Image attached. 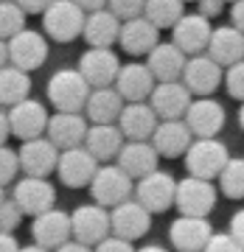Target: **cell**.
<instances>
[{"instance_id": "34", "label": "cell", "mask_w": 244, "mask_h": 252, "mask_svg": "<svg viewBox=\"0 0 244 252\" xmlns=\"http://www.w3.org/2000/svg\"><path fill=\"white\" fill-rule=\"evenodd\" d=\"M219 190L227 199H244V157H230L225 171L219 174Z\"/></svg>"}, {"instance_id": "44", "label": "cell", "mask_w": 244, "mask_h": 252, "mask_svg": "<svg viewBox=\"0 0 244 252\" xmlns=\"http://www.w3.org/2000/svg\"><path fill=\"white\" fill-rule=\"evenodd\" d=\"M199 14H205V17H216L222 6H225V0H199Z\"/></svg>"}, {"instance_id": "53", "label": "cell", "mask_w": 244, "mask_h": 252, "mask_svg": "<svg viewBox=\"0 0 244 252\" xmlns=\"http://www.w3.org/2000/svg\"><path fill=\"white\" fill-rule=\"evenodd\" d=\"M225 3H236V0H225Z\"/></svg>"}, {"instance_id": "18", "label": "cell", "mask_w": 244, "mask_h": 252, "mask_svg": "<svg viewBox=\"0 0 244 252\" xmlns=\"http://www.w3.org/2000/svg\"><path fill=\"white\" fill-rule=\"evenodd\" d=\"M31 235H34V244H42L48 250H59L62 244H68L73 238V219L65 213V210H45L34 216L31 221Z\"/></svg>"}, {"instance_id": "2", "label": "cell", "mask_w": 244, "mask_h": 252, "mask_svg": "<svg viewBox=\"0 0 244 252\" xmlns=\"http://www.w3.org/2000/svg\"><path fill=\"white\" fill-rule=\"evenodd\" d=\"M48 59V42L45 34H39L34 28H26L14 34L11 39H3L0 45V62L14 64L20 70H36Z\"/></svg>"}, {"instance_id": "21", "label": "cell", "mask_w": 244, "mask_h": 252, "mask_svg": "<svg viewBox=\"0 0 244 252\" xmlns=\"http://www.w3.org/2000/svg\"><path fill=\"white\" fill-rule=\"evenodd\" d=\"M87 132H90V121L81 112H56V115H51V124H48V137L62 152L65 149L84 146Z\"/></svg>"}, {"instance_id": "13", "label": "cell", "mask_w": 244, "mask_h": 252, "mask_svg": "<svg viewBox=\"0 0 244 252\" xmlns=\"http://www.w3.org/2000/svg\"><path fill=\"white\" fill-rule=\"evenodd\" d=\"M169 238L177 252H202L213 238V224L205 216H177L169 227Z\"/></svg>"}, {"instance_id": "11", "label": "cell", "mask_w": 244, "mask_h": 252, "mask_svg": "<svg viewBox=\"0 0 244 252\" xmlns=\"http://www.w3.org/2000/svg\"><path fill=\"white\" fill-rule=\"evenodd\" d=\"M59 157H62V149L48 135L23 140V146H20V165H23L26 177H48L51 171L59 168Z\"/></svg>"}, {"instance_id": "47", "label": "cell", "mask_w": 244, "mask_h": 252, "mask_svg": "<svg viewBox=\"0 0 244 252\" xmlns=\"http://www.w3.org/2000/svg\"><path fill=\"white\" fill-rule=\"evenodd\" d=\"M230 20H233L236 28H242L244 31V0H236L233 9H230Z\"/></svg>"}, {"instance_id": "38", "label": "cell", "mask_w": 244, "mask_h": 252, "mask_svg": "<svg viewBox=\"0 0 244 252\" xmlns=\"http://www.w3.org/2000/svg\"><path fill=\"white\" fill-rule=\"evenodd\" d=\"M225 87L236 101H244V59L225 70Z\"/></svg>"}, {"instance_id": "10", "label": "cell", "mask_w": 244, "mask_h": 252, "mask_svg": "<svg viewBox=\"0 0 244 252\" xmlns=\"http://www.w3.org/2000/svg\"><path fill=\"white\" fill-rule=\"evenodd\" d=\"M6 115H9L11 124V135L20 137V140H34V137L48 135L51 115L45 112V104H39V101L34 98L20 101L14 107H6Z\"/></svg>"}, {"instance_id": "5", "label": "cell", "mask_w": 244, "mask_h": 252, "mask_svg": "<svg viewBox=\"0 0 244 252\" xmlns=\"http://www.w3.org/2000/svg\"><path fill=\"white\" fill-rule=\"evenodd\" d=\"M230 162L227 146L216 137H197L194 146L185 154V168L191 177H202V180H219V174L225 171Z\"/></svg>"}, {"instance_id": "51", "label": "cell", "mask_w": 244, "mask_h": 252, "mask_svg": "<svg viewBox=\"0 0 244 252\" xmlns=\"http://www.w3.org/2000/svg\"><path fill=\"white\" fill-rule=\"evenodd\" d=\"M239 126H242V132H244V101H242V107H239Z\"/></svg>"}, {"instance_id": "24", "label": "cell", "mask_w": 244, "mask_h": 252, "mask_svg": "<svg viewBox=\"0 0 244 252\" xmlns=\"http://www.w3.org/2000/svg\"><path fill=\"white\" fill-rule=\"evenodd\" d=\"M194 132H191V126L185 124V118L180 121H160V126L154 129L152 135V143L154 149L160 152V157H185L188 149L194 146Z\"/></svg>"}, {"instance_id": "9", "label": "cell", "mask_w": 244, "mask_h": 252, "mask_svg": "<svg viewBox=\"0 0 244 252\" xmlns=\"http://www.w3.org/2000/svg\"><path fill=\"white\" fill-rule=\"evenodd\" d=\"M14 202L20 205L23 213L28 216H39L51 210L56 202V188L48 182V177H20L14 185H11V193H9Z\"/></svg>"}, {"instance_id": "33", "label": "cell", "mask_w": 244, "mask_h": 252, "mask_svg": "<svg viewBox=\"0 0 244 252\" xmlns=\"http://www.w3.org/2000/svg\"><path fill=\"white\" fill-rule=\"evenodd\" d=\"M143 17H149L157 28H174L185 17V0H146Z\"/></svg>"}, {"instance_id": "12", "label": "cell", "mask_w": 244, "mask_h": 252, "mask_svg": "<svg viewBox=\"0 0 244 252\" xmlns=\"http://www.w3.org/2000/svg\"><path fill=\"white\" fill-rule=\"evenodd\" d=\"M210 36H213V26H210V17L199 14V11H191L172 28V42L180 51H185L188 56L197 54H208Z\"/></svg>"}, {"instance_id": "50", "label": "cell", "mask_w": 244, "mask_h": 252, "mask_svg": "<svg viewBox=\"0 0 244 252\" xmlns=\"http://www.w3.org/2000/svg\"><path fill=\"white\" fill-rule=\"evenodd\" d=\"M138 252H169L166 247H160V244H146V247H140Z\"/></svg>"}, {"instance_id": "48", "label": "cell", "mask_w": 244, "mask_h": 252, "mask_svg": "<svg viewBox=\"0 0 244 252\" xmlns=\"http://www.w3.org/2000/svg\"><path fill=\"white\" fill-rule=\"evenodd\" d=\"M76 3H79L87 14H90V11H99V9H107V6H109V0H76Z\"/></svg>"}, {"instance_id": "46", "label": "cell", "mask_w": 244, "mask_h": 252, "mask_svg": "<svg viewBox=\"0 0 244 252\" xmlns=\"http://www.w3.org/2000/svg\"><path fill=\"white\" fill-rule=\"evenodd\" d=\"M54 252H96V247H90V244H81V241H76V238H70L68 244H62L59 250H54Z\"/></svg>"}, {"instance_id": "43", "label": "cell", "mask_w": 244, "mask_h": 252, "mask_svg": "<svg viewBox=\"0 0 244 252\" xmlns=\"http://www.w3.org/2000/svg\"><path fill=\"white\" fill-rule=\"evenodd\" d=\"M230 233H233L236 241L244 247V207H242V210H236L233 219H230Z\"/></svg>"}, {"instance_id": "20", "label": "cell", "mask_w": 244, "mask_h": 252, "mask_svg": "<svg viewBox=\"0 0 244 252\" xmlns=\"http://www.w3.org/2000/svg\"><path fill=\"white\" fill-rule=\"evenodd\" d=\"M121 132L127 135V140H152L154 129L160 126V115L154 112L149 101H132L124 107L121 118H118Z\"/></svg>"}, {"instance_id": "45", "label": "cell", "mask_w": 244, "mask_h": 252, "mask_svg": "<svg viewBox=\"0 0 244 252\" xmlns=\"http://www.w3.org/2000/svg\"><path fill=\"white\" fill-rule=\"evenodd\" d=\"M0 252H23V244L14 238V233H3L0 235Z\"/></svg>"}, {"instance_id": "52", "label": "cell", "mask_w": 244, "mask_h": 252, "mask_svg": "<svg viewBox=\"0 0 244 252\" xmlns=\"http://www.w3.org/2000/svg\"><path fill=\"white\" fill-rule=\"evenodd\" d=\"M185 3H188V0H185ZM191 3H199V0H191Z\"/></svg>"}, {"instance_id": "49", "label": "cell", "mask_w": 244, "mask_h": 252, "mask_svg": "<svg viewBox=\"0 0 244 252\" xmlns=\"http://www.w3.org/2000/svg\"><path fill=\"white\" fill-rule=\"evenodd\" d=\"M23 252H54V250H48L42 244H28V247H23Z\"/></svg>"}, {"instance_id": "31", "label": "cell", "mask_w": 244, "mask_h": 252, "mask_svg": "<svg viewBox=\"0 0 244 252\" xmlns=\"http://www.w3.org/2000/svg\"><path fill=\"white\" fill-rule=\"evenodd\" d=\"M208 54L216 59L222 67H230V64L242 62L244 59V31L236 26H219L213 28V36H210Z\"/></svg>"}, {"instance_id": "26", "label": "cell", "mask_w": 244, "mask_h": 252, "mask_svg": "<svg viewBox=\"0 0 244 252\" xmlns=\"http://www.w3.org/2000/svg\"><path fill=\"white\" fill-rule=\"evenodd\" d=\"M160 45V28L154 26L149 17L127 20L121 28V48L132 56H149L154 48Z\"/></svg>"}, {"instance_id": "19", "label": "cell", "mask_w": 244, "mask_h": 252, "mask_svg": "<svg viewBox=\"0 0 244 252\" xmlns=\"http://www.w3.org/2000/svg\"><path fill=\"white\" fill-rule=\"evenodd\" d=\"M152 227V210L143 207L138 199H127L124 205L112 207V233L127 238V241H138L143 238Z\"/></svg>"}, {"instance_id": "27", "label": "cell", "mask_w": 244, "mask_h": 252, "mask_svg": "<svg viewBox=\"0 0 244 252\" xmlns=\"http://www.w3.org/2000/svg\"><path fill=\"white\" fill-rule=\"evenodd\" d=\"M121 28H124V20L109 9L90 11L84 23V39L90 48H112L115 42H121Z\"/></svg>"}, {"instance_id": "15", "label": "cell", "mask_w": 244, "mask_h": 252, "mask_svg": "<svg viewBox=\"0 0 244 252\" xmlns=\"http://www.w3.org/2000/svg\"><path fill=\"white\" fill-rule=\"evenodd\" d=\"M96 171H99V160L90 154L87 146L65 149L62 157H59V168H56L62 185H68V188H84V185L90 188Z\"/></svg>"}, {"instance_id": "37", "label": "cell", "mask_w": 244, "mask_h": 252, "mask_svg": "<svg viewBox=\"0 0 244 252\" xmlns=\"http://www.w3.org/2000/svg\"><path fill=\"white\" fill-rule=\"evenodd\" d=\"M112 14H118V17L124 20H135V17H143V11H146V0H109V6H107Z\"/></svg>"}, {"instance_id": "4", "label": "cell", "mask_w": 244, "mask_h": 252, "mask_svg": "<svg viewBox=\"0 0 244 252\" xmlns=\"http://www.w3.org/2000/svg\"><path fill=\"white\" fill-rule=\"evenodd\" d=\"M84 23H87V11L76 0H56L42 14V28L56 42H73L76 36H84Z\"/></svg>"}, {"instance_id": "40", "label": "cell", "mask_w": 244, "mask_h": 252, "mask_svg": "<svg viewBox=\"0 0 244 252\" xmlns=\"http://www.w3.org/2000/svg\"><path fill=\"white\" fill-rule=\"evenodd\" d=\"M202 252H244V247L236 241L233 233H213V238Z\"/></svg>"}, {"instance_id": "32", "label": "cell", "mask_w": 244, "mask_h": 252, "mask_svg": "<svg viewBox=\"0 0 244 252\" xmlns=\"http://www.w3.org/2000/svg\"><path fill=\"white\" fill-rule=\"evenodd\" d=\"M28 93H31L28 70H20L14 64H3L0 67V101L6 107H14V104L28 98Z\"/></svg>"}, {"instance_id": "41", "label": "cell", "mask_w": 244, "mask_h": 252, "mask_svg": "<svg viewBox=\"0 0 244 252\" xmlns=\"http://www.w3.org/2000/svg\"><path fill=\"white\" fill-rule=\"evenodd\" d=\"M96 252H138V250L132 247V241H127V238H121V235L112 233L109 238L96 244Z\"/></svg>"}, {"instance_id": "36", "label": "cell", "mask_w": 244, "mask_h": 252, "mask_svg": "<svg viewBox=\"0 0 244 252\" xmlns=\"http://www.w3.org/2000/svg\"><path fill=\"white\" fill-rule=\"evenodd\" d=\"M20 171H23V165H20V149L3 146L0 149V182L3 185H14Z\"/></svg>"}, {"instance_id": "22", "label": "cell", "mask_w": 244, "mask_h": 252, "mask_svg": "<svg viewBox=\"0 0 244 252\" xmlns=\"http://www.w3.org/2000/svg\"><path fill=\"white\" fill-rule=\"evenodd\" d=\"M115 87L127 98V104H132V101H149L154 87H157V79H154V73L149 70L146 62H129L121 67Z\"/></svg>"}, {"instance_id": "39", "label": "cell", "mask_w": 244, "mask_h": 252, "mask_svg": "<svg viewBox=\"0 0 244 252\" xmlns=\"http://www.w3.org/2000/svg\"><path fill=\"white\" fill-rule=\"evenodd\" d=\"M20 219H23L20 205L11 196H3V202H0V227H3V233H11L20 224Z\"/></svg>"}, {"instance_id": "7", "label": "cell", "mask_w": 244, "mask_h": 252, "mask_svg": "<svg viewBox=\"0 0 244 252\" xmlns=\"http://www.w3.org/2000/svg\"><path fill=\"white\" fill-rule=\"evenodd\" d=\"M216 185L213 180H202V177H185L177 185V210L182 216H210V210L216 207Z\"/></svg>"}, {"instance_id": "29", "label": "cell", "mask_w": 244, "mask_h": 252, "mask_svg": "<svg viewBox=\"0 0 244 252\" xmlns=\"http://www.w3.org/2000/svg\"><path fill=\"white\" fill-rule=\"evenodd\" d=\"M84 146L90 149V154L99 162H109L112 157L118 160L121 149L127 146V135L115 124H90V132H87Z\"/></svg>"}, {"instance_id": "17", "label": "cell", "mask_w": 244, "mask_h": 252, "mask_svg": "<svg viewBox=\"0 0 244 252\" xmlns=\"http://www.w3.org/2000/svg\"><path fill=\"white\" fill-rule=\"evenodd\" d=\"M149 104L160 115V121H180L194 104V93L185 87V81H157Z\"/></svg>"}, {"instance_id": "23", "label": "cell", "mask_w": 244, "mask_h": 252, "mask_svg": "<svg viewBox=\"0 0 244 252\" xmlns=\"http://www.w3.org/2000/svg\"><path fill=\"white\" fill-rule=\"evenodd\" d=\"M185 124L191 126L194 137H216L225 126V107L216 98H194L185 112Z\"/></svg>"}, {"instance_id": "42", "label": "cell", "mask_w": 244, "mask_h": 252, "mask_svg": "<svg viewBox=\"0 0 244 252\" xmlns=\"http://www.w3.org/2000/svg\"><path fill=\"white\" fill-rule=\"evenodd\" d=\"M17 3L26 9V14H45L56 0H17Z\"/></svg>"}, {"instance_id": "1", "label": "cell", "mask_w": 244, "mask_h": 252, "mask_svg": "<svg viewBox=\"0 0 244 252\" xmlns=\"http://www.w3.org/2000/svg\"><path fill=\"white\" fill-rule=\"evenodd\" d=\"M90 81L76 67H62L48 79V101L56 107V112H81L90 98Z\"/></svg>"}, {"instance_id": "14", "label": "cell", "mask_w": 244, "mask_h": 252, "mask_svg": "<svg viewBox=\"0 0 244 252\" xmlns=\"http://www.w3.org/2000/svg\"><path fill=\"white\" fill-rule=\"evenodd\" d=\"M182 81H185V87H188L194 95L208 98L210 93L225 81V67H222L210 54L188 56V64H185V73H182Z\"/></svg>"}, {"instance_id": "35", "label": "cell", "mask_w": 244, "mask_h": 252, "mask_svg": "<svg viewBox=\"0 0 244 252\" xmlns=\"http://www.w3.org/2000/svg\"><path fill=\"white\" fill-rule=\"evenodd\" d=\"M20 31H26V9L17 0H3L0 3V34L3 39H11Z\"/></svg>"}, {"instance_id": "8", "label": "cell", "mask_w": 244, "mask_h": 252, "mask_svg": "<svg viewBox=\"0 0 244 252\" xmlns=\"http://www.w3.org/2000/svg\"><path fill=\"white\" fill-rule=\"evenodd\" d=\"M177 185L180 182L174 180L169 171H152L149 177L138 180L135 185V199L143 207H149L152 213H166L169 207L177 205Z\"/></svg>"}, {"instance_id": "16", "label": "cell", "mask_w": 244, "mask_h": 252, "mask_svg": "<svg viewBox=\"0 0 244 252\" xmlns=\"http://www.w3.org/2000/svg\"><path fill=\"white\" fill-rule=\"evenodd\" d=\"M124 64L118 62V56L112 48H87L79 59V70L84 73V79L90 81V87H112L118 81Z\"/></svg>"}, {"instance_id": "25", "label": "cell", "mask_w": 244, "mask_h": 252, "mask_svg": "<svg viewBox=\"0 0 244 252\" xmlns=\"http://www.w3.org/2000/svg\"><path fill=\"white\" fill-rule=\"evenodd\" d=\"M157 157H160V152L154 149L152 140H127L115 162L138 182L149 177L152 171H157Z\"/></svg>"}, {"instance_id": "6", "label": "cell", "mask_w": 244, "mask_h": 252, "mask_svg": "<svg viewBox=\"0 0 244 252\" xmlns=\"http://www.w3.org/2000/svg\"><path fill=\"white\" fill-rule=\"evenodd\" d=\"M73 219V238L81 244H101L104 238L112 235V210H107L104 205L93 202V205H79L70 213Z\"/></svg>"}, {"instance_id": "30", "label": "cell", "mask_w": 244, "mask_h": 252, "mask_svg": "<svg viewBox=\"0 0 244 252\" xmlns=\"http://www.w3.org/2000/svg\"><path fill=\"white\" fill-rule=\"evenodd\" d=\"M127 107V98L118 93V87H96L87 98V107H84V115L90 124H115L121 112Z\"/></svg>"}, {"instance_id": "3", "label": "cell", "mask_w": 244, "mask_h": 252, "mask_svg": "<svg viewBox=\"0 0 244 252\" xmlns=\"http://www.w3.org/2000/svg\"><path fill=\"white\" fill-rule=\"evenodd\" d=\"M135 185L138 182L118 162H104V165H99V171L90 182V193H93V202H99L104 207H118L127 199H132Z\"/></svg>"}, {"instance_id": "28", "label": "cell", "mask_w": 244, "mask_h": 252, "mask_svg": "<svg viewBox=\"0 0 244 252\" xmlns=\"http://www.w3.org/2000/svg\"><path fill=\"white\" fill-rule=\"evenodd\" d=\"M146 64L157 81H180L185 73V64H188V54L180 51L174 42H160L146 56Z\"/></svg>"}]
</instances>
